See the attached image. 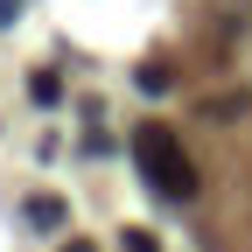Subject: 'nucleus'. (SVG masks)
Here are the masks:
<instances>
[{"label":"nucleus","instance_id":"1","mask_svg":"<svg viewBox=\"0 0 252 252\" xmlns=\"http://www.w3.org/2000/svg\"><path fill=\"white\" fill-rule=\"evenodd\" d=\"M133 161H140V175L161 189V196H175V203H189V196H196V168H189L182 140L168 133L161 119H147L140 133H133Z\"/></svg>","mask_w":252,"mask_h":252},{"label":"nucleus","instance_id":"2","mask_svg":"<svg viewBox=\"0 0 252 252\" xmlns=\"http://www.w3.org/2000/svg\"><path fill=\"white\" fill-rule=\"evenodd\" d=\"M28 224L63 231V224H70V203H63V196H28Z\"/></svg>","mask_w":252,"mask_h":252},{"label":"nucleus","instance_id":"3","mask_svg":"<svg viewBox=\"0 0 252 252\" xmlns=\"http://www.w3.org/2000/svg\"><path fill=\"white\" fill-rule=\"evenodd\" d=\"M28 91H35L42 105H56V98H63V77H56V70H35V84H28Z\"/></svg>","mask_w":252,"mask_h":252},{"label":"nucleus","instance_id":"4","mask_svg":"<svg viewBox=\"0 0 252 252\" xmlns=\"http://www.w3.org/2000/svg\"><path fill=\"white\" fill-rule=\"evenodd\" d=\"M140 91H168V70H161V63H140Z\"/></svg>","mask_w":252,"mask_h":252},{"label":"nucleus","instance_id":"5","mask_svg":"<svg viewBox=\"0 0 252 252\" xmlns=\"http://www.w3.org/2000/svg\"><path fill=\"white\" fill-rule=\"evenodd\" d=\"M126 252H161V245H154V231H140V224H126Z\"/></svg>","mask_w":252,"mask_h":252},{"label":"nucleus","instance_id":"6","mask_svg":"<svg viewBox=\"0 0 252 252\" xmlns=\"http://www.w3.org/2000/svg\"><path fill=\"white\" fill-rule=\"evenodd\" d=\"M21 21V0H0V28H14Z\"/></svg>","mask_w":252,"mask_h":252},{"label":"nucleus","instance_id":"7","mask_svg":"<svg viewBox=\"0 0 252 252\" xmlns=\"http://www.w3.org/2000/svg\"><path fill=\"white\" fill-rule=\"evenodd\" d=\"M63 252H98V245H91V238H70V245H63Z\"/></svg>","mask_w":252,"mask_h":252}]
</instances>
